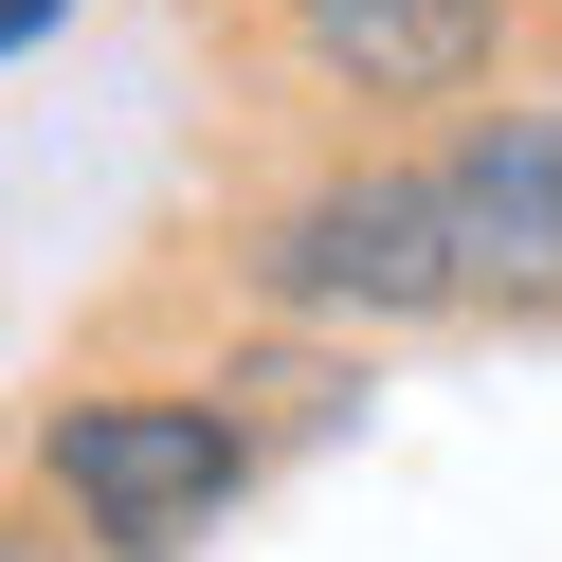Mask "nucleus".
Returning <instances> with one entry per match:
<instances>
[{
    "instance_id": "20e7f679",
    "label": "nucleus",
    "mask_w": 562,
    "mask_h": 562,
    "mask_svg": "<svg viewBox=\"0 0 562 562\" xmlns=\"http://www.w3.org/2000/svg\"><path fill=\"white\" fill-rule=\"evenodd\" d=\"M291 55L363 110H453L490 74V0H291Z\"/></svg>"
},
{
    "instance_id": "39448f33",
    "label": "nucleus",
    "mask_w": 562,
    "mask_h": 562,
    "mask_svg": "<svg viewBox=\"0 0 562 562\" xmlns=\"http://www.w3.org/2000/svg\"><path fill=\"white\" fill-rule=\"evenodd\" d=\"M55 19H74V0H0V55H37V37H55Z\"/></svg>"
},
{
    "instance_id": "7ed1b4c3",
    "label": "nucleus",
    "mask_w": 562,
    "mask_h": 562,
    "mask_svg": "<svg viewBox=\"0 0 562 562\" xmlns=\"http://www.w3.org/2000/svg\"><path fill=\"white\" fill-rule=\"evenodd\" d=\"M417 182H436V236H453V308H562V91L472 110Z\"/></svg>"
},
{
    "instance_id": "f257e3e1",
    "label": "nucleus",
    "mask_w": 562,
    "mask_h": 562,
    "mask_svg": "<svg viewBox=\"0 0 562 562\" xmlns=\"http://www.w3.org/2000/svg\"><path fill=\"white\" fill-rule=\"evenodd\" d=\"M37 472H55V508H74L91 544L164 562V544H200V526L255 490V436H236L218 400H182V381H91V400L37 417Z\"/></svg>"
},
{
    "instance_id": "f03ea898",
    "label": "nucleus",
    "mask_w": 562,
    "mask_h": 562,
    "mask_svg": "<svg viewBox=\"0 0 562 562\" xmlns=\"http://www.w3.org/2000/svg\"><path fill=\"white\" fill-rule=\"evenodd\" d=\"M255 291L291 308V327H436V308H453L436 182H417V164H345V182L272 200V218H255Z\"/></svg>"
}]
</instances>
